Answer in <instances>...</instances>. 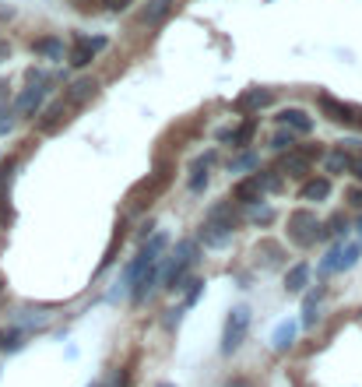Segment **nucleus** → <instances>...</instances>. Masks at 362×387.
Here are the masks:
<instances>
[{"label":"nucleus","mask_w":362,"mask_h":387,"mask_svg":"<svg viewBox=\"0 0 362 387\" xmlns=\"http://www.w3.org/2000/svg\"><path fill=\"white\" fill-rule=\"evenodd\" d=\"M193 261H197V247H193L190 240L176 243L173 257H166V264H159V282H162V289H176V282L183 279V271H186Z\"/></svg>","instance_id":"f257e3e1"},{"label":"nucleus","mask_w":362,"mask_h":387,"mask_svg":"<svg viewBox=\"0 0 362 387\" xmlns=\"http://www.w3.org/2000/svg\"><path fill=\"white\" fill-rule=\"evenodd\" d=\"M247 331H250V306H232L225 317V331H222V352L232 356L247 342Z\"/></svg>","instance_id":"f03ea898"},{"label":"nucleus","mask_w":362,"mask_h":387,"mask_svg":"<svg viewBox=\"0 0 362 387\" xmlns=\"http://www.w3.org/2000/svg\"><path fill=\"white\" fill-rule=\"evenodd\" d=\"M288 240L295 247H310V243L324 240V225L317 222L313 211H292L288 215Z\"/></svg>","instance_id":"7ed1b4c3"},{"label":"nucleus","mask_w":362,"mask_h":387,"mask_svg":"<svg viewBox=\"0 0 362 387\" xmlns=\"http://www.w3.org/2000/svg\"><path fill=\"white\" fill-rule=\"evenodd\" d=\"M162 250H166V232H162V236H152V240L141 247V254H137V257H134V264L127 268V279H130V282H137L148 268H155V257H159Z\"/></svg>","instance_id":"20e7f679"},{"label":"nucleus","mask_w":362,"mask_h":387,"mask_svg":"<svg viewBox=\"0 0 362 387\" xmlns=\"http://www.w3.org/2000/svg\"><path fill=\"white\" fill-rule=\"evenodd\" d=\"M166 184H169V173H152L148 180H141V184L130 191V201H134L137 208H145V204H152L155 194L166 191Z\"/></svg>","instance_id":"39448f33"},{"label":"nucleus","mask_w":362,"mask_h":387,"mask_svg":"<svg viewBox=\"0 0 362 387\" xmlns=\"http://www.w3.org/2000/svg\"><path fill=\"white\" fill-rule=\"evenodd\" d=\"M71 109H74V106H71L67 99L53 102V106L43 113V120H39V130H43V134H57V130H60V127L71 120Z\"/></svg>","instance_id":"423d86ee"},{"label":"nucleus","mask_w":362,"mask_h":387,"mask_svg":"<svg viewBox=\"0 0 362 387\" xmlns=\"http://www.w3.org/2000/svg\"><path fill=\"white\" fill-rule=\"evenodd\" d=\"M28 78H32L35 85H28V89H25L21 96H18V102H14V109H18L21 116L35 113V109H39V102H43V96H46V89H43V74H35V71H32Z\"/></svg>","instance_id":"0eeeda50"},{"label":"nucleus","mask_w":362,"mask_h":387,"mask_svg":"<svg viewBox=\"0 0 362 387\" xmlns=\"http://www.w3.org/2000/svg\"><path fill=\"white\" fill-rule=\"evenodd\" d=\"M359 257H362V247H359V243H349V247L334 250V254L324 261V268H320V271H324V275H331V271H345V268H352Z\"/></svg>","instance_id":"6e6552de"},{"label":"nucleus","mask_w":362,"mask_h":387,"mask_svg":"<svg viewBox=\"0 0 362 387\" xmlns=\"http://www.w3.org/2000/svg\"><path fill=\"white\" fill-rule=\"evenodd\" d=\"M173 7H176V0H148V4L137 11V21H141V25H162V21L173 14Z\"/></svg>","instance_id":"1a4fd4ad"},{"label":"nucleus","mask_w":362,"mask_h":387,"mask_svg":"<svg viewBox=\"0 0 362 387\" xmlns=\"http://www.w3.org/2000/svg\"><path fill=\"white\" fill-rule=\"evenodd\" d=\"M274 123H278V127H288V130H302V134H310V130H313L310 113H306V109H295V106L281 109V113L274 116Z\"/></svg>","instance_id":"9d476101"},{"label":"nucleus","mask_w":362,"mask_h":387,"mask_svg":"<svg viewBox=\"0 0 362 387\" xmlns=\"http://www.w3.org/2000/svg\"><path fill=\"white\" fill-rule=\"evenodd\" d=\"M278 173L281 176H306L310 173V155H302V152H281Z\"/></svg>","instance_id":"9b49d317"},{"label":"nucleus","mask_w":362,"mask_h":387,"mask_svg":"<svg viewBox=\"0 0 362 387\" xmlns=\"http://www.w3.org/2000/svg\"><path fill=\"white\" fill-rule=\"evenodd\" d=\"M334 191V184H331V176H310V180H302V187H299V197L302 201H327Z\"/></svg>","instance_id":"f8f14e48"},{"label":"nucleus","mask_w":362,"mask_h":387,"mask_svg":"<svg viewBox=\"0 0 362 387\" xmlns=\"http://www.w3.org/2000/svg\"><path fill=\"white\" fill-rule=\"evenodd\" d=\"M320 106L331 113V120H338V123H359L362 113L356 109V106H345V102H338V99L331 96H320Z\"/></svg>","instance_id":"ddd939ff"},{"label":"nucleus","mask_w":362,"mask_h":387,"mask_svg":"<svg viewBox=\"0 0 362 387\" xmlns=\"http://www.w3.org/2000/svg\"><path fill=\"white\" fill-rule=\"evenodd\" d=\"M98 50H106V39H78L74 50H71V64H74V67H85V64L95 60Z\"/></svg>","instance_id":"4468645a"},{"label":"nucleus","mask_w":362,"mask_h":387,"mask_svg":"<svg viewBox=\"0 0 362 387\" xmlns=\"http://www.w3.org/2000/svg\"><path fill=\"white\" fill-rule=\"evenodd\" d=\"M271 102H274L271 89H250V92H243V96L236 99L239 109H264V106H271Z\"/></svg>","instance_id":"2eb2a0df"},{"label":"nucleus","mask_w":362,"mask_h":387,"mask_svg":"<svg viewBox=\"0 0 362 387\" xmlns=\"http://www.w3.org/2000/svg\"><path fill=\"white\" fill-rule=\"evenodd\" d=\"M95 96V82H91V78H81V82H74V85H71V89H67V102H71V106H81V102H89V99Z\"/></svg>","instance_id":"dca6fc26"},{"label":"nucleus","mask_w":362,"mask_h":387,"mask_svg":"<svg viewBox=\"0 0 362 387\" xmlns=\"http://www.w3.org/2000/svg\"><path fill=\"white\" fill-rule=\"evenodd\" d=\"M349 166H352V155H349L345 148H338V152H331V155L324 159V169H327L331 176H341V173H349Z\"/></svg>","instance_id":"f3484780"},{"label":"nucleus","mask_w":362,"mask_h":387,"mask_svg":"<svg viewBox=\"0 0 362 387\" xmlns=\"http://www.w3.org/2000/svg\"><path fill=\"white\" fill-rule=\"evenodd\" d=\"M306 282H310V268H306V264H295V268L285 275V289L288 292H302Z\"/></svg>","instance_id":"a211bd4d"},{"label":"nucleus","mask_w":362,"mask_h":387,"mask_svg":"<svg viewBox=\"0 0 362 387\" xmlns=\"http://www.w3.org/2000/svg\"><path fill=\"white\" fill-rule=\"evenodd\" d=\"M32 50H35L39 57H60V53H64L60 39H35V43H32Z\"/></svg>","instance_id":"6ab92c4d"},{"label":"nucleus","mask_w":362,"mask_h":387,"mask_svg":"<svg viewBox=\"0 0 362 387\" xmlns=\"http://www.w3.org/2000/svg\"><path fill=\"white\" fill-rule=\"evenodd\" d=\"M257 194H261V184H257V176H250L247 184H239V187H236V197H247V201H254Z\"/></svg>","instance_id":"aec40b11"},{"label":"nucleus","mask_w":362,"mask_h":387,"mask_svg":"<svg viewBox=\"0 0 362 387\" xmlns=\"http://www.w3.org/2000/svg\"><path fill=\"white\" fill-rule=\"evenodd\" d=\"M243 169H257V155H254V152H247V155H239V159L232 162V173H243Z\"/></svg>","instance_id":"412c9836"},{"label":"nucleus","mask_w":362,"mask_h":387,"mask_svg":"<svg viewBox=\"0 0 362 387\" xmlns=\"http://www.w3.org/2000/svg\"><path fill=\"white\" fill-rule=\"evenodd\" d=\"M271 148L274 152H288V148H292V134H285V130L271 134Z\"/></svg>","instance_id":"4be33fe9"},{"label":"nucleus","mask_w":362,"mask_h":387,"mask_svg":"<svg viewBox=\"0 0 362 387\" xmlns=\"http://www.w3.org/2000/svg\"><path fill=\"white\" fill-rule=\"evenodd\" d=\"M288 338H292V324H281V327H278V335H274V345H278V349H285V345H288Z\"/></svg>","instance_id":"5701e85b"},{"label":"nucleus","mask_w":362,"mask_h":387,"mask_svg":"<svg viewBox=\"0 0 362 387\" xmlns=\"http://www.w3.org/2000/svg\"><path fill=\"white\" fill-rule=\"evenodd\" d=\"M106 387H127V370H116L113 377H109V384Z\"/></svg>","instance_id":"b1692460"},{"label":"nucleus","mask_w":362,"mask_h":387,"mask_svg":"<svg viewBox=\"0 0 362 387\" xmlns=\"http://www.w3.org/2000/svg\"><path fill=\"white\" fill-rule=\"evenodd\" d=\"M349 173H352L356 180H362V148H359V155L352 159V166H349Z\"/></svg>","instance_id":"393cba45"},{"label":"nucleus","mask_w":362,"mask_h":387,"mask_svg":"<svg viewBox=\"0 0 362 387\" xmlns=\"http://www.w3.org/2000/svg\"><path fill=\"white\" fill-rule=\"evenodd\" d=\"M102 4H106V11H113V14H120V11H123V7H127L130 0H102Z\"/></svg>","instance_id":"a878e982"},{"label":"nucleus","mask_w":362,"mask_h":387,"mask_svg":"<svg viewBox=\"0 0 362 387\" xmlns=\"http://www.w3.org/2000/svg\"><path fill=\"white\" fill-rule=\"evenodd\" d=\"M254 218H257V222H271V211H268V208H257Z\"/></svg>","instance_id":"bb28decb"},{"label":"nucleus","mask_w":362,"mask_h":387,"mask_svg":"<svg viewBox=\"0 0 362 387\" xmlns=\"http://www.w3.org/2000/svg\"><path fill=\"white\" fill-rule=\"evenodd\" d=\"M11 57V43L7 39H0V60H7Z\"/></svg>","instance_id":"cd10ccee"},{"label":"nucleus","mask_w":362,"mask_h":387,"mask_svg":"<svg viewBox=\"0 0 362 387\" xmlns=\"http://www.w3.org/2000/svg\"><path fill=\"white\" fill-rule=\"evenodd\" d=\"M4 102H7V85L0 82V109H4Z\"/></svg>","instance_id":"c85d7f7f"},{"label":"nucleus","mask_w":362,"mask_h":387,"mask_svg":"<svg viewBox=\"0 0 362 387\" xmlns=\"http://www.w3.org/2000/svg\"><path fill=\"white\" fill-rule=\"evenodd\" d=\"M0 292H4V282H0Z\"/></svg>","instance_id":"c756f323"},{"label":"nucleus","mask_w":362,"mask_h":387,"mask_svg":"<svg viewBox=\"0 0 362 387\" xmlns=\"http://www.w3.org/2000/svg\"><path fill=\"white\" fill-rule=\"evenodd\" d=\"M166 387H169V384H166Z\"/></svg>","instance_id":"7c9ffc66"}]
</instances>
